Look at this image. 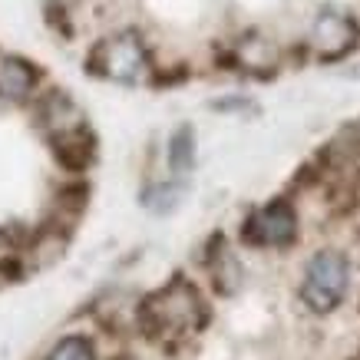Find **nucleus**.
I'll list each match as a JSON object with an SVG mask.
<instances>
[{"instance_id": "obj_15", "label": "nucleus", "mask_w": 360, "mask_h": 360, "mask_svg": "<svg viewBox=\"0 0 360 360\" xmlns=\"http://www.w3.org/2000/svg\"><path fill=\"white\" fill-rule=\"evenodd\" d=\"M357 360H360V354H357Z\"/></svg>"}, {"instance_id": "obj_1", "label": "nucleus", "mask_w": 360, "mask_h": 360, "mask_svg": "<svg viewBox=\"0 0 360 360\" xmlns=\"http://www.w3.org/2000/svg\"><path fill=\"white\" fill-rule=\"evenodd\" d=\"M208 321H212V311H208L205 297L198 295V288L188 278H182V274H175L162 291L142 297L139 311H136L139 334L149 340L202 330L208 328Z\"/></svg>"}, {"instance_id": "obj_13", "label": "nucleus", "mask_w": 360, "mask_h": 360, "mask_svg": "<svg viewBox=\"0 0 360 360\" xmlns=\"http://www.w3.org/2000/svg\"><path fill=\"white\" fill-rule=\"evenodd\" d=\"M0 278H4V281H20L23 278V264L17 262V258H4V262H0Z\"/></svg>"}, {"instance_id": "obj_14", "label": "nucleus", "mask_w": 360, "mask_h": 360, "mask_svg": "<svg viewBox=\"0 0 360 360\" xmlns=\"http://www.w3.org/2000/svg\"><path fill=\"white\" fill-rule=\"evenodd\" d=\"M110 360H136L132 354H116V357H110Z\"/></svg>"}, {"instance_id": "obj_5", "label": "nucleus", "mask_w": 360, "mask_h": 360, "mask_svg": "<svg viewBox=\"0 0 360 360\" xmlns=\"http://www.w3.org/2000/svg\"><path fill=\"white\" fill-rule=\"evenodd\" d=\"M357 40H360L357 20L338 11H324L314 20V30H311V46H314V53L321 60H340V56H347L357 46Z\"/></svg>"}, {"instance_id": "obj_11", "label": "nucleus", "mask_w": 360, "mask_h": 360, "mask_svg": "<svg viewBox=\"0 0 360 360\" xmlns=\"http://www.w3.org/2000/svg\"><path fill=\"white\" fill-rule=\"evenodd\" d=\"M46 360H96V350H93V340L79 338V334H70L50 350Z\"/></svg>"}, {"instance_id": "obj_7", "label": "nucleus", "mask_w": 360, "mask_h": 360, "mask_svg": "<svg viewBox=\"0 0 360 360\" xmlns=\"http://www.w3.org/2000/svg\"><path fill=\"white\" fill-rule=\"evenodd\" d=\"M205 268L212 271V284H215L219 295L229 297L241 288V278H245V274H241L238 258L225 248V235H212V241H208V255H205Z\"/></svg>"}, {"instance_id": "obj_9", "label": "nucleus", "mask_w": 360, "mask_h": 360, "mask_svg": "<svg viewBox=\"0 0 360 360\" xmlns=\"http://www.w3.org/2000/svg\"><path fill=\"white\" fill-rule=\"evenodd\" d=\"M40 122L50 129V136L66 132V129H77V126H86V122H83L79 106L66 96V93H60V89H53V93L40 103Z\"/></svg>"}, {"instance_id": "obj_6", "label": "nucleus", "mask_w": 360, "mask_h": 360, "mask_svg": "<svg viewBox=\"0 0 360 360\" xmlns=\"http://www.w3.org/2000/svg\"><path fill=\"white\" fill-rule=\"evenodd\" d=\"M53 155L66 172H83V169H89L93 159H96V139H93V132H89L86 126L56 132L53 136Z\"/></svg>"}, {"instance_id": "obj_10", "label": "nucleus", "mask_w": 360, "mask_h": 360, "mask_svg": "<svg viewBox=\"0 0 360 360\" xmlns=\"http://www.w3.org/2000/svg\"><path fill=\"white\" fill-rule=\"evenodd\" d=\"M169 169L175 175H186L192 165H195V132L192 126H179V129L169 136Z\"/></svg>"}, {"instance_id": "obj_12", "label": "nucleus", "mask_w": 360, "mask_h": 360, "mask_svg": "<svg viewBox=\"0 0 360 360\" xmlns=\"http://www.w3.org/2000/svg\"><path fill=\"white\" fill-rule=\"evenodd\" d=\"M179 198H182V186L179 182H165V186H153L146 195H142V202L153 208V212H172L175 205H179Z\"/></svg>"}, {"instance_id": "obj_3", "label": "nucleus", "mask_w": 360, "mask_h": 360, "mask_svg": "<svg viewBox=\"0 0 360 360\" xmlns=\"http://www.w3.org/2000/svg\"><path fill=\"white\" fill-rule=\"evenodd\" d=\"M89 70L96 77L116 79L126 86H136L149 73V50L142 44V37L136 30H122L89 53Z\"/></svg>"}, {"instance_id": "obj_2", "label": "nucleus", "mask_w": 360, "mask_h": 360, "mask_svg": "<svg viewBox=\"0 0 360 360\" xmlns=\"http://www.w3.org/2000/svg\"><path fill=\"white\" fill-rule=\"evenodd\" d=\"M350 288V262L347 255L338 248H321L307 262L304 278H301V304L311 311V314H330L344 304Z\"/></svg>"}, {"instance_id": "obj_8", "label": "nucleus", "mask_w": 360, "mask_h": 360, "mask_svg": "<svg viewBox=\"0 0 360 360\" xmlns=\"http://www.w3.org/2000/svg\"><path fill=\"white\" fill-rule=\"evenodd\" d=\"M37 66L27 63L23 56L13 53H0V96L13 99V103H23V99L33 93L37 86Z\"/></svg>"}, {"instance_id": "obj_4", "label": "nucleus", "mask_w": 360, "mask_h": 360, "mask_svg": "<svg viewBox=\"0 0 360 360\" xmlns=\"http://www.w3.org/2000/svg\"><path fill=\"white\" fill-rule=\"evenodd\" d=\"M241 241L251 248H291L297 241V212L288 198L255 208L241 221Z\"/></svg>"}]
</instances>
